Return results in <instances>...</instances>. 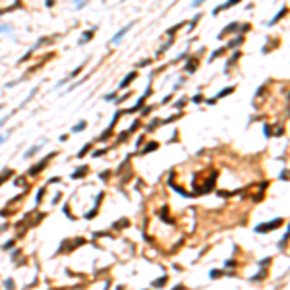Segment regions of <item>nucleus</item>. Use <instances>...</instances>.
<instances>
[{"instance_id":"nucleus-1","label":"nucleus","mask_w":290,"mask_h":290,"mask_svg":"<svg viewBox=\"0 0 290 290\" xmlns=\"http://www.w3.org/2000/svg\"><path fill=\"white\" fill-rule=\"evenodd\" d=\"M282 224V219H273L271 222H261V224H257L253 230L257 232V234H263V232H271V230H275L276 226H281Z\"/></svg>"},{"instance_id":"nucleus-2","label":"nucleus","mask_w":290,"mask_h":290,"mask_svg":"<svg viewBox=\"0 0 290 290\" xmlns=\"http://www.w3.org/2000/svg\"><path fill=\"white\" fill-rule=\"evenodd\" d=\"M51 157H52V155H48V157H45V159H43V161H41V162H39V165H37V166H33V168H29V174H31V176H35V174H39V172H41V170H43V168H45V166H46V162L51 161Z\"/></svg>"},{"instance_id":"nucleus-3","label":"nucleus","mask_w":290,"mask_h":290,"mask_svg":"<svg viewBox=\"0 0 290 290\" xmlns=\"http://www.w3.org/2000/svg\"><path fill=\"white\" fill-rule=\"evenodd\" d=\"M132 25H134V23H130V25H126V27H122V29H120V31H118V33H116L114 37H112V43H118V41H120V39L124 37V35H126V33H128V31H130V29H132Z\"/></svg>"},{"instance_id":"nucleus-4","label":"nucleus","mask_w":290,"mask_h":290,"mask_svg":"<svg viewBox=\"0 0 290 290\" xmlns=\"http://www.w3.org/2000/svg\"><path fill=\"white\" fill-rule=\"evenodd\" d=\"M135 76H138V74H135V72H132V74H130V76H126V78L122 79V83H120V89H126V87H128L130 83H132V81H134V79H135Z\"/></svg>"},{"instance_id":"nucleus-5","label":"nucleus","mask_w":290,"mask_h":290,"mask_svg":"<svg viewBox=\"0 0 290 290\" xmlns=\"http://www.w3.org/2000/svg\"><path fill=\"white\" fill-rule=\"evenodd\" d=\"M240 0H228V2H226V4H222V6H217L215 10H213V14H219V12H221V10H226V8H230V6H234V4H238Z\"/></svg>"},{"instance_id":"nucleus-6","label":"nucleus","mask_w":290,"mask_h":290,"mask_svg":"<svg viewBox=\"0 0 290 290\" xmlns=\"http://www.w3.org/2000/svg\"><path fill=\"white\" fill-rule=\"evenodd\" d=\"M85 128H87V122H83V120H81V122H78V124H76L74 128H72V134H78V132H83Z\"/></svg>"},{"instance_id":"nucleus-7","label":"nucleus","mask_w":290,"mask_h":290,"mask_svg":"<svg viewBox=\"0 0 290 290\" xmlns=\"http://www.w3.org/2000/svg\"><path fill=\"white\" fill-rule=\"evenodd\" d=\"M41 145H43V143H41ZM41 145H33V147L29 149L27 153H25V159H29V157H33V155H35V153H37L39 149H41Z\"/></svg>"},{"instance_id":"nucleus-8","label":"nucleus","mask_w":290,"mask_h":290,"mask_svg":"<svg viewBox=\"0 0 290 290\" xmlns=\"http://www.w3.org/2000/svg\"><path fill=\"white\" fill-rule=\"evenodd\" d=\"M265 275H267V271H265V269H261V271H259V273H257L255 276H252V282H257V281H261V279H263Z\"/></svg>"},{"instance_id":"nucleus-9","label":"nucleus","mask_w":290,"mask_h":290,"mask_svg":"<svg viewBox=\"0 0 290 290\" xmlns=\"http://www.w3.org/2000/svg\"><path fill=\"white\" fill-rule=\"evenodd\" d=\"M157 147H159V143H157V141H151V143L147 145V147L143 149V153H151V151H155Z\"/></svg>"},{"instance_id":"nucleus-10","label":"nucleus","mask_w":290,"mask_h":290,"mask_svg":"<svg viewBox=\"0 0 290 290\" xmlns=\"http://www.w3.org/2000/svg\"><path fill=\"white\" fill-rule=\"evenodd\" d=\"M85 172H87V168H85V166H83V168H78V170L74 172V174H72V178H78V176H81V174H85Z\"/></svg>"},{"instance_id":"nucleus-11","label":"nucleus","mask_w":290,"mask_h":290,"mask_svg":"<svg viewBox=\"0 0 290 290\" xmlns=\"http://www.w3.org/2000/svg\"><path fill=\"white\" fill-rule=\"evenodd\" d=\"M286 240H288V230L284 232V236H282V240H281V242H279V248H281V249H282V248H284V246H286Z\"/></svg>"},{"instance_id":"nucleus-12","label":"nucleus","mask_w":290,"mask_h":290,"mask_svg":"<svg viewBox=\"0 0 290 290\" xmlns=\"http://www.w3.org/2000/svg\"><path fill=\"white\" fill-rule=\"evenodd\" d=\"M165 282H166V276H162V279H157V281H153L151 284H153V286H162Z\"/></svg>"},{"instance_id":"nucleus-13","label":"nucleus","mask_w":290,"mask_h":290,"mask_svg":"<svg viewBox=\"0 0 290 290\" xmlns=\"http://www.w3.org/2000/svg\"><path fill=\"white\" fill-rule=\"evenodd\" d=\"M89 149H91V145H89V143H87V145H85V147H83V149H81V151H79V153H78V157H79V159H81V157H83V155H85V153H87V151H89Z\"/></svg>"},{"instance_id":"nucleus-14","label":"nucleus","mask_w":290,"mask_h":290,"mask_svg":"<svg viewBox=\"0 0 290 290\" xmlns=\"http://www.w3.org/2000/svg\"><path fill=\"white\" fill-rule=\"evenodd\" d=\"M284 14H286V10H282V12H279V14H276V16H275V18H273V21H271V23H275V21H279V19H281V18H282V16H284Z\"/></svg>"},{"instance_id":"nucleus-15","label":"nucleus","mask_w":290,"mask_h":290,"mask_svg":"<svg viewBox=\"0 0 290 290\" xmlns=\"http://www.w3.org/2000/svg\"><path fill=\"white\" fill-rule=\"evenodd\" d=\"M91 37H93V31H87V33H85V35H83L81 43H87V41H89V39H91Z\"/></svg>"},{"instance_id":"nucleus-16","label":"nucleus","mask_w":290,"mask_h":290,"mask_svg":"<svg viewBox=\"0 0 290 290\" xmlns=\"http://www.w3.org/2000/svg\"><path fill=\"white\" fill-rule=\"evenodd\" d=\"M8 176H12V170H6L4 174L0 176V184H2V182H4V178H8Z\"/></svg>"},{"instance_id":"nucleus-17","label":"nucleus","mask_w":290,"mask_h":290,"mask_svg":"<svg viewBox=\"0 0 290 290\" xmlns=\"http://www.w3.org/2000/svg\"><path fill=\"white\" fill-rule=\"evenodd\" d=\"M114 99H116L114 93H108V95H105V101H114Z\"/></svg>"},{"instance_id":"nucleus-18","label":"nucleus","mask_w":290,"mask_h":290,"mask_svg":"<svg viewBox=\"0 0 290 290\" xmlns=\"http://www.w3.org/2000/svg\"><path fill=\"white\" fill-rule=\"evenodd\" d=\"M219 275H222V273H221V271H217V269H213V271H211V279H217Z\"/></svg>"},{"instance_id":"nucleus-19","label":"nucleus","mask_w":290,"mask_h":290,"mask_svg":"<svg viewBox=\"0 0 290 290\" xmlns=\"http://www.w3.org/2000/svg\"><path fill=\"white\" fill-rule=\"evenodd\" d=\"M263 132H265V138H269V135H271V128H269V126H265V128H263Z\"/></svg>"},{"instance_id":"nucleus-20","label":"nucleus","mask_w":290,"mask_h":290,"mask_svg":"<svg viewBox=\"0 0 290 290\" xmlns=\"http://www.w3.org/2000/svg\"><path fill=\"white\" fill-rule=\"evenodd\" d=\"M12 246H14V240H10V242H6V244H4V249H10Z\"/></svg>"},{"instance_id":"nucleus-21","label":"nucleus","mask_w":290,"mask_h":290,"mask_svg":"<svg viewBox=\"0 0 290 290\" xmlns=\"http://www.w3.org/2000/svg\"><path fill=\"white\" fill-rule=\"evenodd\" d=\"M184 105H186V99H180V101L176 103V106H178V108H182V106H184Z\"/></svg>"},{"instance_id":"nucleus-22","label":"nucleus","mask_w":290,"mask_h":290,"mask_svg":"<svg viewBox=\"0 0 290 290\" xmlns=\"http://www.w3.org/2000/svg\"><path fill=\"white\" fill-rule=\"evenodd\" d=\"M8 138H10V134H2V135H0V143H4Z\"/></svg>"},{"instance_id":"nucleus-23","label":"nucleus","mask_w":290,"mask_h":290,"mask_svg":"<svg viewBox=\"0 0 290 290\" xmlns=\"http://www.w3.org/2000/svg\"><path fill=\"white\" fill-rule=\"evenodd\" d=\"M203 2H205V0H193V2H192V6H193V8H195V6H199V4H203Z\"/></svg>"},{"instance_id":"nucleus-24","label":"nucleus","mask_w":290,"mask_h":290,"mask_svg":"<svg viewBox=\"0 0 290 290\" xmlns=\"http://www.w3.org/2000/svg\"><path fill=\"white\" fill-rule=\"evenodd\" d=\"M6 286H8V288H12V286H14V281H12V279H8V281H6Z\"/></svg>"},{"instance_id":"nucleus-25","label":"nucleus","mask_w":290,"mask_h":290,"mask_svg":"<svg viewBox=\"0 0 290 290\" xmlns=\"http://www.w3.org/2000/svg\"><path fill=\"white\" fill-rule=\"evenodd\" d=\"M286 176H288V172L282 170V172H281V180H286Z\"/></svg>"},{"instance_id":"nucleus-26","label":"nucleus","mask_w":290,"mask_h":290,"mask_svg":"<svg viewBox=\"0 0 290 290\" xmlns=\"http://www.w3.org/2000/svg\"><path fill=\"white\" fill-rule=\"evenodd\" d=\"M192 101H193V103H199V101H201V95H195V97L192 99Z\"/></svg>"},{"instance_id":"nucleus-27","label":"nucleus","mask_w":290,"mask_h":290,"mask_svg":"<svg viewBox=\"0 0 290 290\" xmlns=\"http://www.w3.org/2000/svg\"><path fill=\"white\" fill-rule=\"evenodd\" d=\"M2 31H10V27H8V25H0V33H2Z\"/></svg>"},{"instance_id":"nucleus-28","label":"nucleus","mask_w":290,"mask_h":290,"mask_svg":"<svg viewBox=\"0 0 290 290\" xmlns=\"http://www.w3.org/2000/svg\"><path fill=\"white\" fill-rule=\"evenodd\" d=\"M6 120H8V118H2V120H0V128H2V126L6 124Z\"/></svg>"},{"instance_id":"nucleus-29","label":"nucleus","mask_w":290,"mask_h":290,"mask_svg":"<svg viewBox=\"0 0 290 290\" xmlns=\"http://www.w3.org/2000/svg\"><path fill=\"white\" fill-rule=\"evenodd\" d=\"M0 110H2V105H0Z\"/></svg>"}]
</instances>
